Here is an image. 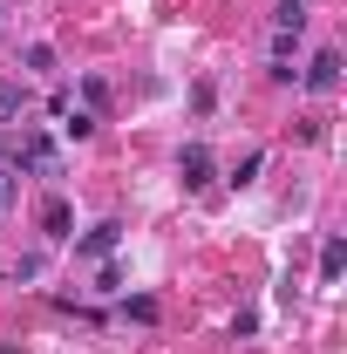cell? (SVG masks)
<instances>
[{
  "mask_svg": "<svg viewBox=\"0 0 347 354\" xmlns=\"http://www.w3.org/2000/svg\"><path fill=\"white\" fill-rule=\"evenodd\" d=\"M7 164H14V171H35V177H55V171H62V150H55L41 130H28L21 143H14V157H7Z\"/></svg>",
  "mask_w": 347,
  "mask_h": 354,
  "instance_id": "6da1fadb",
  "label": "cell"
},
{
  "mask_svg": "<svg viewBox=\"0 0 347 354\" xmlns=\"http://www.w3.org/2000/svg\"><path fill=\"white\" fill-rule=\"evenodd\" d=\"M177 184H184V191H205V184H212V150H205V143H184V157H177Z\"/></svg>",
  "mask_w": 347,
  "mask_h": 354,
  "instance_id": "7a4b0ae2",
  "label": "cell"
},
{
  "mask_svg": "<svg viewBox=\"0 0 347 354\" xmlns=\"http://www.w3.org/2000/svg\"><path fill=\"white\" fill-rule=\"evenodd\" d=\"M313 95H327V88H341V48H320L313 62H306V75H300Z\"/></svg>",
  "mask_w": 347,
  "mask_h": 354,
  "instance_id": "3957f363",
  "label": "cell"
},
{
  "mask_svg": "<svg viewBox=\"0 0 347 354\" xmlns=\"http://www.w3.org/2000/svg\"><path fill=\"white\" fill-rule=\"evenodd\" d=\"M68 225H75V212H68V198H41V232L55 239V245H62V239H75Z\"/></svg>",
  "mask_w": 347,
  "mask_h": 354,
  "instance_id": "277c9868",
  "label": "cell"
},
{
  "mask_svg": "<svg viewBox=\"0 0 347 354\" xmlns=\"http://www.w3.org/2000/svg\"><path fill=\"white\" fill-rule=\"evenodd\" d=\"M116 239H123V225H116V218H102V225H95V232L82 239V245H75V252H82V259H109V252H116Z\"/></svg>",
  "mask_w": 347,
  "mask_h": 354,
  "instance_id": "5b68a950",
  "label": "cell"
},
{
  "mask_svg": "<svg viewBox=\"0 0 347 354\" xmlns=\"http://www.w3.org/2000/svg\"><path fill=\"white\" fill-rule=\"evenodd\" d=\"M341 266H347V239H341V232H327V245H320V286H334Z\"/></svg>",
  "mask_w": 347,
  "mask_h": 354,
  "instance_id": "8992f818",
  "label": "cell"
},
{
  "mask_svg": "<svg viewBox=\"0 0 347 354\" xmlns=\"http://www.w3.org/2000/svg\"><path fill=\"white\" fill-rule=\"evenodd\" d=\"M14 198H21V171H14V164H0V218L14 212Z\"/></svg>",
  "mask_w": 347,
  "mask_h": 354,
  "instance_id": "52a82bcc",
  "label": "cell"
},
{
  "mask_svg": "<svg viewBox=\"0 0 347 354\" xmlns=\"http://www.w3.org/2000/svg\"><path fill=\"white\" fill-rule=\"evenodd\" d=\"M272 21H279L286 35H300V28H306V0H279V14H272Z\"/></svg>",
  "mask_w": 347,
  "mask_h": 354,
  "instance_id": "ba28073f",
  "label": "cell"
},
{
  "mask_svg": "<svg viewBox=\"0 0 347 354\" xmlns=\"http://www.w3.org/2000/svg\"><path fill=\"white\" fill-rule=\"evenodd\" d=\"M62 130L75 136V143H88V136H95V116H88V109H68V116H62Z\"/></svg>",
  "mask_w": 347,
  "mask_h": 354,
  "instance_id": "9c48e42d",
  "label": "cell"
},
{
  "mask_svg": "<svg viewBox=\"0 0 347 354\" xmlns=\"http://www.w3.org/2000/svg\"><path fill=\"white\" fill-rule=\"evenodd\" d=\"M259 171H265V150H245V157H238V171H232V184H252Z\"/></svg>",
  "mask_w": 347,
  "mask_h": 354,
  "instance_id": "30bf717a",
  "label": "cell"
},
{
  "mask_svg": "<svg viewBox=\"0 0 347 354\" xmlns=\"http://www.w3.org/2000/svg\"><path fill=\"white\" fill-rule=\"evenodd\" d=\"M123 313H130V320H143V327H150V320H157V300H150V293H136V300H123Z\"/></svg>",
  "mask_w": 347,
  "mask_h": 354,
  "instance_id": "8fae6325",
  "label": "cell"
},
{
  "mask_svg": "<svg viewBox=\"0 0 347 354\" xmlns=\"http://www.w3.org/2000/svg\"><path fill=\"white\" fill-rule=\"evenodd\" d=\"M14 109H21V82H0V123H7Z\"/></svg>",
  "mask_w": 347,
  "mask_h": 354,
  "instance_id": "7c38bea8",
  "label": "cell"
},
{
  "mask_svg": "<svg viewBox=\"0 0 347 354\" xmlns=\"http://www.w3.org/2000/svg\"><path fill=\"white\" fill-rule=\"evenodd\" d=\"M28 68H35V75H41V68H55V48L35 41V48H28Z\"/></svg>",
  "mask_w": 347,
  "mask_h": 354,
  "instance_id": "4fadbf2b",
  "label": "cell"
},
{
  "mask_svg": "<svg viewBox=\"0 0 347 354\" xmlns=\"http://www.w3.org/2000/svg\"><path fill=\"white\" fill-rule=\"evenodd\" d=\"M0 150H7V123H0Z\"/></svg>",
  "mask_w": 347,
  "mask_h": 354,
  "instance_id": "5bb4252c",
  "label": "cell"
},
{
  "mask_svg": "<svg viewBox=\"0 0 347 354\" xmlns=\"http://www.w3.org/2000/svg\"><path fill=\"white\" fill-rule=\"evenodd\" d=\"M0 354H21V348H0Z\"/></svg>",
  "mask_w": 347,
  "mask_h": 354,
  "instance_id": "9a60e30c",
  "label": "cell"
}]
</instances>
